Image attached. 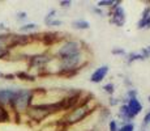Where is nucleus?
<instances>
[{
	"label": "nucleus",
	"mask_w": 150,
	"mask_h": 131,
	"mask_svg": "<svg viewBox=\"0 0 150 131\" xmlns=\"http://www.w3.org/2000/svg\"><path fill=\"white\" fill-rule=\"evenodd\" d=\"M33 100H34V91L33 89H17L13 101L11 102L9 106L17 113L26 112L29 107L33 105L31 104Z\"/></svg>",
	"instance_id": "obj_1"
},
{
	"label": "nucleus",
	"mask_w": 150,
	"mask_h": 131,
	"mask_svg": "<svg viewBox=\"0 0 150 131\" xmlns=\"http://www.w3.org/2000/svg\"><path fill=\"white\" fill-rule=\"evenodd\" d=\"M89 107H90V106H89L88 102H85V104H82V105H79V106L73 107V109L71 110V113H68L67 118H64L65 123L72 125V123H76V122L82 121V119L89 114V112H90V110H89Z\"/></svg>",
	"instance_id": "obj_2"
},
{
	"label": "nucleus",
	"mask_w": 150,
	"mask_h": 131,
	"mask_svg": "<svg viewBox=\"0 0 150 131\" xmlns=\"http://www.w3.org/2000/svg\"><path fill=\"white\" fill-rule=\"evenodd\" d=\"M80 52H81V43L77 42V41H67L59 47L56 55L60 59H64V58L72 57V55L80 54Z\"/></svg>",
	"instance_id": "obj_3"
},
{
	"label": "nucleus",
	"mask_w": 150,
	"mask_h": 131,
	"mask_svg": "<svg viewBox=\"0 0 150 131\" xmlns=\"http://www.w3.org/2000/svg\"><path fill=\"white\" fill-rule=\"evenodd\" d=\"M16 91L17 89L13 88H0V105H3L5 107L9 106L14 98Z\"/></svg>",
	"instance_id": "obj_4"
},
{
	"label": "nucleus",
	"mask_w": 150,
	"mask_h": 131,
	"mask_svg": "<svg viewBox=\"0 0 150 131\" xmlns=\"http://www.w3.org/2000/svg\"><path fill=\"white\" fill-rule=\"evenodd\" d=\"M112 24H116L117 26H123L125 22V12H124V8L117 5L114 8V12H112V19H111Z\"/></svg>",
	"instance_id": "obj_5"
},
{
	"label": "nucleus",
	"mask_w": 150,
	"mask_h": 131,
	"mask_svg": "<svg viewBox=\"0 0 150 131\" xmlns=\"http://www.w3.org/2000/svg\"><path fill=\"white\" fill-rule=\"evenodd\" d=\"M127 107H128V112H129V118H134L138 113L142 110V105L140 104V101L137 100L136 97L133 98H129L128 104H127Z\"/></svg>",
	"instance_id": "obj_6"
},
{
	"label": "nucleus",
	"mask_w": 150,
	"mask_h": 131,
	"mask_svg": "<svg viewBox=\"0 0 150 131\" xmlns=\"http://www.w3.org/2000/svg\"><path fill=\"white\" fill-rule=\"evenodd\" d=\"M107 72H108V67H107V66L99 67V68H97L96 71L93 72V75H91L90 80L93 81V83H100V81H102L103 79L106 77Z\"/></svg>",
	"instance_id": "obj_7"
},
{
	"label": "nucleus",
	"mask_w": 150,
	"mask_h": 131,
	"mask_svg": "<svg viewBox=\"0 0 150 131\" xmlns=\"http://www.w3.org/2000/svg\"><path fill=\"white\" fill-rule=\"evenodd\" d=\"M11 119V115H9V110L7 109L5 106L0 105V123H5Z\"/></svg>",
	"instance_id": "obj_8"
},
{
	"label": "nucleus",
	"mask_w": 150,
	"mask_h": 131,
	"mask_svg": "<svg viewBox=\"0 0 150 131\" xmlns=\"http://www.w3.org/2000/svg\"><path fill=\"white\" fill-rule=\"evenodd\" d=\"M37 24H34V22H28V24H24L20 28V31L21 33H31V31L37 30Z\"/></svg>",
	"instance_id": "obj_9"
},
{
	"label": "nucleus",
	"mask_w": 150,
	"mask_h": 131,
	"mask_svg": "<svg viewBox=\"0 0 150 131\" xmlns=\"http://www.w3.org/2000/svg\"><path fill=\"white\" fill-rule=\"evenodd\" d=\"M14 76L18 77V79H21V80H24V81H34V80H35V76H33V75L28 74L26 71L17 72V74L14 75Z\"/></svg>",
	"instance_id": "obj_10"
},
{
	"label": "nucleus",
	"mask_w": 150,
	"mask_h": 131,
	"mask_svg": "<svg viewBox=\"0 0 150 131\" xmlns=\"http://www.w3.org/2000/svg\"><path fill=\"white\" fill-rule=\"evenodd\" d=\"M72 26L76 29H88L89 26H90V24H89L88 21H85V20H77V21H73L72 22Z\"/></svg>",
	"instance_id": "obj_11"
},
{
	"label": "nucleus",
	"mask_w": 150,
	"mask_h": 131,
	"mask_svg": "<svg viewBox=\"0 0 150 131\" xmlns=\"http://www.w3.org/2000/svg\"><path fill=\"white\" fill-rule=\"evenodd\" d=\"M120 117L123 119H125V121H131V118H129V112H128V107H127V105H123L122 107H120Z\"/></svg>",
	"instance_id": "obj_12"
},
{
	"label": "nucleus",
	"mask_w": 150,
	"mask_h": 131,
	"mask_svg": "<svg viewBox=\"0 0 150 131\" xmlns=\"http://www.w3.org/2000/svg\"><path fill=\"white\" fill-rule=\"evenodd\" d=\"M138 28H150V16L148 19H141L138 21Z\"/></svg>",
	"instance_id": "obj_13"
},
{
	"label": "nucleus",
	"mask_w": 150,
	"mask_h": 131,
	"mask_svg": "<svg viewBox=\"0 0 150 131\" xmlns=\"http://www.w3.org/2000/svg\"><path fill=\"white\" fill-rule=\"evenodd\" d=\"M55 14H56V11H55V9L50 11V12L47 13V16H46V19H45V24H46V25H47L50 21H52L54 17H55Z\"/></svg>",
	"instance_id": "obj_14"
},
{
	"label": "nucleus",
	"mask_w": 150,
	"mask_h": 131,
	"mask_svg": "<svg viewBox=\"0 0 150 131\" xmlns=\"http://www.w3.org/2000/svg\"><path fill=\"white\" fill-rule=\"evenodd\" d=\"M114 1L112 0H102V1H98V7H112Z\"/></svg>",
	"instance_id": "obj_15"
},
{
	"label": "nucleus",
	"mask_w": 150,
	"mask_h": 131,
	"mask_svg": "<svg viewBox=\"0 0 150 131\" xmlns=\"http://www.w3.org/2000/svg\"><path fill=\"white\" fill-rule=\"evenodd\" d=\"M138 59H144L142 55H141L140 52H138V54H131L128 58V62L131 63V62H134V60H138Z\"/></svg>",
	"instance_id": "obj_16"
},
{
	"label": "nucleus",
	"mask_w": 150,
	"mask_h": 131,
	"mask_svg": "<svg viewBox=\"0 0 150 131\" xmlns=\"http://www.w3.org/2000/svg\"><path fill=\"white\" fill-rule=\"evenodd\" d=\"M133 130H134L133 125H132V123H127V125H124L122 129L117 130V131H133Z\"/></svg>",
	"instance_id": "obj_17"
},
{
	"label": "nucleus",
	"mask_w": 150,
	"mask_h": 131,
	"mask_svg": "<svg viewBox=\"0 0 150 131\" xmlns=\"http://www.w3.org/2000/svg\"><path fill=\"white\" fill-rule=\"evenodd\" d=\"M16 17H17V20H18V21H22V20H26L28 13L26 12H17Z\"/></svg>",
	"instance_id": "obj_18"
},
{
	"label": "nucleus",
	"mask_w": 150,
	"mask_h": 131,
	"mask_svg": "<svg viewBox=\"0 0 150 131\" xmlns=\"http://www.w3.org/2000/svg\"><path fill=\"white\" fill-rule=\"evenodd\" d=\"M103 89H105V91L107 92V93H110V94H111V93H114V84H107V85L103 87Z\"/></svg>",
	"instance_id": "obj_19"
},
{
	"label": "nucleus",
	"mask_w": 150,
	"mask_h": 131,
	"mask_svg": "<svg viewBox=\"0 0 150 131\" xmlns=\"http://www.w3.org/2000/svg\"><path fill=\"white\" fill-rule=\"evenodd\" d=\"M63 24V21H60V20H52V21L48 22V26H60Z\"/></svg>",
	"instance_id": "obj_20"
},
{
	"label": "nucleus",
	"mask_w": 150,
	"mask_h": 131,
	"mask_svg": "<svg viewBox=\"0 0 150 131\" xmlns=\"http://www.w3.org/2000/svg\"><path fill=\"white\" fill-rule=\"evenodd\" d=\"M62 7H64V8H68V7H71V4H72V1L71 0H62V1L59 3Z\"/></svg>",
	"instance_id": "obj_21"
},
{
	"label": "nucleus",
	"mask_w": 150,
	"mask_h": 131,
	"mask_svg": "<svg viewBox=\"0 0 150 131\" xmlns=\"http://www.w3.org/2000/svg\"><path fill=\"white\" fill-rule=\"evenodd\" d=\"M110 131H117L116 121H111V122H110Z\"/></svg>",
	"instance_id": "obj_22"
},
{
	"label": "nucleus",
	"mask_w": 150,
	"mask_h": 131,
	"mask_svg": "<svg viewBox=\"0 0 150 131\" xmlns=\"http://www.w3.org/2000/svg\"><path fill=\"white\" fill-rule=\"evenodd\" d=\"M149 125H150V112L145 115V118H144V127H145V126H149Z\"/></svg>",
	"instance_id": "obj_23"
},
{
	"label": "nucleus",
	"mask_w": 150,
	"mask_h": 131,
	"mask_svg": "<svg viewBox=\"0 0 150 131\" xmlns=\"http://www.w3.org/2000/svg\"><path fill=\"white\" fill-rule=\"evenodd\" d=\"M112 54H115V55H123V54H125V51H124L123 49H114V50H112Z\"/></svg>",
	"instance_id": "obj_24"
},
{
	"label": "nucleus",
	"mask_w": 150,
	"mask_h": 131,
	"mask_svg": "<svg viewBox=\"0 0 150 131\" xmlns=\"http://www.w3.org/2000/svg\"><path fill=\"white\" fill-rule=\"evenodd\" d=\"M136 94H137V92L134 91V89H129V91H128V97H129V98L136 97Z\"/></svg>",
	"instance_id": "obj_25"
},
{
	"label": "nucleus",
	"mask_w": 150,
	"mask_h": 131,
	"mask_svg": "<svg viewBox=\"0 0 150 131\" xmlns=\"http://www.w3.org/2000/svg\"><path fill=\"white\" fill-rule=\"evenodd\" d=\"M149 16H150V7H148L145 11H144V13H142V19H148Z\"/></svg>",
	"instance_id": "obj_26"
},
{
	"label": "nucleus",
	"mask_w": 150,
	"mask_h": 131,
	"mask_svg": "<svg viewBox=\"0 0 150 131\" xmlns=\"http://www.w3.org/2000/svg\"><path fill=\"white\" fill-rule=\"evenodd\" d=\"M94 12H96V13H98V14H102V13H103L102 11L99 9V8H94Z\"/></svg>",
	"instance_id": "obj_27"
},
{
	"label": "nucleus",
	"mask_w": 150,
	"mask_h": 131,
	"mask_svg": "<svg viewBox=\"0 0 150 131\" xmlns=\"http://www.w3.org/2000/svg\"><path fill=\"white\" fill-rule=\"evenodd\" d=\"M110 104H111V105H116V104H117L116 98H112V101H110Z\"/></svg>",
	"instance_id": "obj_28"
},
{
	"label": "nucleus",
	"mask_w": 150,
	"mask_h": 131,
	"mask_svg": "<svg viewBox=\"0 0 150 131\" xmlns=\"http://www.w3.org/2000/svg\"><path fill=\"white\" fill-rule=\"evenodd\" d=\"M149 101H150V96H149Z\"/></svg>",
	"instance_id": "obj_29"
},
{
	"label": "nucleus",
	"mask_w": 150,
	"mask_h": 131,
	"mask_svg": "<svg viewBox=\"0 0 150 131\" xmlns=\"http://www.w3.org/2000/svg\"><path fill=\"white\" fill-rule=\"evenodd\" d=\"M149 50H150V47H149Z\"/></svg>",
	"instance_id": "obj_30"
}]
</instances>
